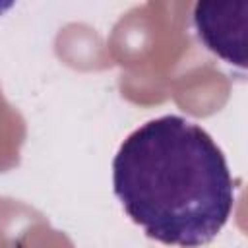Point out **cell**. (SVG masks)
Segmentation results:
<instances>
[{"label":"cell","instance_id":"1","mask_svg":"<svg viewBox=\"0 0 248 248\" xmlns=\"http://www.w3.org/2000/svg\"><path fill=\"white\" fill-rule=\"evenodd\" d=\"M112 188L126 215L163 244L211 242L234 205L223 151L203 128L176 114L153 118L122 141Z\"/></svg>","mask_w":248,"mask_h":248},{"label":"cell","instance_id":"3","mask_svg":"<svg viewBox=\"0 0 248 248\" xmlns=\"http://www.w3.org/2000/svg\"><path fill=\"white\" fill-rule=\"evenodd\" d=\"M14 4H16V0H0V16L6 14L8 10H12Z\"/></svg>","mask_w":248,"mask_h":248},{"label":"cell","instance_id":"2","mask_svg":"<svg viewBox=\"0 0 248 248\" xmlns=\"http://www.w3.org/2000/svg\"><path fill=\"white\" fill-rule=\"evenodd\" d=\"M194 25L207 50L232 66H248V0H198Z\"/></svg>","mask_w":248,"mask_h":248}]
</instances>
